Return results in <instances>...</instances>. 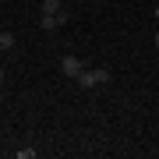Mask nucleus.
<instances>
[{
	"instance_id": "nucleus-3",
	"label": "nucleus",
	"mask_w": 159,
	"mask_h": 159,
	"mask_svg": "<svg viewBox=\"0 0 159 159\" xmlns=\"http://www.w3.org/2000/svg\"><path fill=\"white\" fill-rule=\"evenodd\" d=\"M60 71H64V74H67V78H78V74H81V71H85V64H81L78 57H71V53H67V57H64V60H60Z\"/></svg>"
},
{
	"instance_id": "nucleus-7",
	"label": "nucleus",
	"mask_w": 159,
	"mask_h": 159,
	"mask_svg": "<svg viewBox=\"0 0 159 159\" xmlns=\"http://www.w3.org/2000/svg\"><path fill=\"white\" fill-rule=\"evenodd\" d=\"M0 85H4V71H0Z\"/></svg>"
},
{
	"instance_id": "nucleus-5",
	"label": "nucleus",
	"mask_w": 159,
	"mask_h": 159,
	"mask_svg": "<svg viewBox=\"0 0 159 159\" xmlns=\"http://www.w3.org/2000/svg\"><path fill=\"white\" fill-rule=\"evenodd\" d=\"M14 46V35L11 32H0V50H11Z\"/></svg>"
},
{
	"instance_id": "nucleus-1",
	"label": "nucleus",
	"mask_w": 159,
	"mask_h": 159,
	"mask_svg": "<svg viewBox=\"0 0 159 159\" xmlns=\"http://www.w3.org/2000/svg\"><path fill=\"white\" fill-rule=\"evenodd\" d=\"M74 81H78V89H96V85H106L110 81V71L106 67H85Z\"/></svg>"
},
{
	"instance_id": "nucleus-6",
	"label": "nucleus",
	"mask_w": 159,
	"mask_h": 159,
	"mask_svg": "<svg viewBox=\"0 0 159 159\" xmlns=\"http://www.w3.org/2000/svg\"><path fill=\"white\" fill-rule=\"evenodd\" d=\"M156 50H159V32H156Z\"/></svg>"
},
{
	"instance_id": "nucleus-4",
	"label": "nucleus",
	"mask_w": 159,
	"mask_h": 159,
	"mask_svg": "<svg viewBox=\"0 0 159 159\" xmlns=\"http://www.w3.org/2000/svg\"><path fill=\"white\" fill-rule=\"evenodd\" d=\"M57 11H64L60 0H43V14H57Z\"/></svg>"
},
{
	"instance_id": "nucleus-2",
	"label": "nucleus",
	"mask_w": 159,
	"mask_h": 159,
	"mask_svg": "<svg viewBox=\"0 0 159 159\" xmlns=\"http://www.w3.org/2000/svg\"><path fill=\"white\" fill-rule=\"evenodd\" d=\"M67 21H71V14H67V11H57V14H43V18H39L43 32H57V29H64Z\"/></svg>"
}]
</instances>
